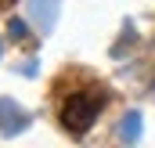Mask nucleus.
Masks as SVG:
<instances>
[{
  "label": "nucleus",
  "mask_w": 155,
  "mask_h": 148,
  "mask_svg": "<svg viewBox=\"0 0 155 148\" xmlns=\"http://www.w3.org/2000/svg\"><path fill=\"white\" fill-rule=\"evenodd\" d=\"M101 109H105V90H97V87L76 90V94H69L65 105H61V126H65L69 134H87Z\"/></svg>",
  "instance_id": "obj_1"
}]
</instances>
